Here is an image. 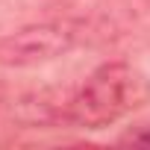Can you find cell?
<instances>
[{
    "mask_svg": "<svg viewBox=\"0 0 150 150\" xmlns=\"http://www.w3.org/2000/svg\"><path fill=\"white\" fill-rule=\"evenodd\" d=\"M150 100V83L129 62L112 59L97 65L68 94L65 124L80 129H106Z\"/></svg>",
    "mask_w": 150,
    "mask_h": 150,
    "instance_id": "cell-1",
    "label": "cell"
},
{
    "mask_svg": "<svg viewBox=\"0 0 150 150\" xmlns=\"http://www.w3.org/2000/svg\"><path fill=\"white\" fill-rule=\"evenodd\" d=\"M86 41V27L80 21H41L18 27L0 38V68H38L56 62Z\"/></svg>",
    "mask_w": 150,
    "mask_h": 150,
    "instance_id": "cell-2",
    "label": "cell"
},
{
    "mask_svg": "<svg viewBox=\"0 0 150 150\" xmlns=\"http://www.w3.org/2000/svg\"><path fill=\"white\" fill-rule=\"evenodd\" d=\"M118 144H132V147H150V121H144V124H135V127H129L121 138H118Z\"/></svg>",
    "mask_w": 150,
    "mask_h": 150,
    "instance_id": "cell-3",
    "label": "cell"
},
{
    "mask_svg": "<svg viewBox=\"0 0 150 150\" xmlns=\"http://www.w3.org/2000/svg\"><path fill=\"white\" fill-rule=\"evenodd\" d=\"M3 97H6V83L0 80V103H3Z\"/></svg>",
    "mask_w": 150,
    "mask_h": 150,
    "instance_id": "cell-4",
    "label": "cell"
}]
</instances>
